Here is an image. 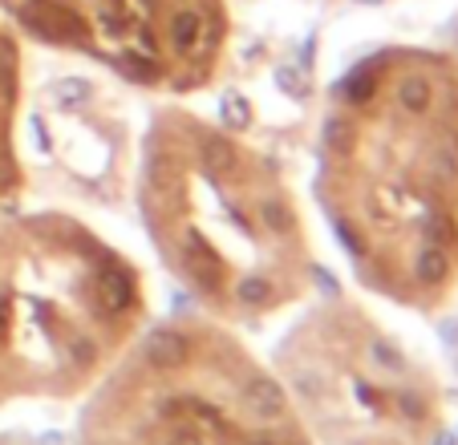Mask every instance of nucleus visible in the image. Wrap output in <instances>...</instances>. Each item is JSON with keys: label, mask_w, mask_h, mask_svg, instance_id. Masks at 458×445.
<instances>
[{"label": "nucleus", "mask_w": 458, "mask_h": 445, "mask_svg": "<svg viewBox=\"0 0 458 445\" xmlns=\"http://www.w3.org/2000/svg\"><path fill=\"white\" fill-rule=\"evenodd\" d=\"M414 275H418V283H426V288H434V283H442L450 275V264H446V256H442L438 248H426V251H418V259H414Z\"/></svg>", "instance_id": "10"}, {"label": "nucleus", "mask_w": 458, "mask_h": 445, "mask_svg": "<svg viewBox=\"0 0 458 445\" xmlns=\"http://www.w3.org/2000/svg\"><path fill=\"white\" fill-rule=\"evenodd\" d=\"M438 340L446 344L450 352L458 348V316H446V320H438Z\"/></svg>", "instance_id": "21"}, {"label": "nucleus", "mask_w": 458, "mask_h": 445, "mask_svg": "<svg viewBox=\"0 0 458 445\" xmlns=\"http://www.w3.org/2000/svg\"><path fill=\"white\" fill-rule=\"evenodd\" d=\"M357 4H381V0H357Z\"/></svg>", "instance_id": "30"}, {"label": "nucleus", "mask_w": 458, "mask_h": 445, "mask_svg": "<svg viewBox=\"0 0 458 445\" xmlns=\"http://www.w3.org/2000/svg\"><path fill=\"white\" fill-rule=\"evenodd\" d=\"M29 25L37 33L53 37V41H65V37H78V17L70 9H57V4H33L29 9Z\"/></svg>", "instance_id": "4"}, {"label": "nucleus", "mask_w": 458, "mask_h": 445, "mask_svg": "<svg viewBox=\"0 0 458 445\" xmlns=\"http://www.w3.org/2000/svg\"><path fill=\"white\" fill-rule=\"evenodd\" d=\"M147 179H150V187H174V179H179V163L174 158H166V155H155L147 163Z\"/></svg>", "instance_id": "15"}, {"label": "nucleus", "mask_w": 458, "mask_h": 445, "mask_svg": "<svg viewBox=\"0 0 458 445\" xmlns=\"http://www.w3.org/2000/svg\"><path fill=\"white\" fill-rule=\"evenodd\" d=\"M333 231H337V239H341V243H345V248H349V251H353V256H361V251H365L361 235H357V231H353V227H349V222H345V219H337V214H333Z\"/></svg>", "instance_id": "20"}, {"label": "nucleus", "mask_w": 458, "mask_h": 445, "mask_svg": "<svg viewBox=\"0 0 458 445\" xmlns=\"http://www.w3.org/2000/svg\"><path fill=\"white\" fill-rule=\"evenodd\" d=\"M434 102V86L422 78V73H410V78L398 81V105L406 113H426Z\"/></svg>", "instance_id": "6"}, {"label": "nucleus", "mask_w": 458, "mask_h": 445, "mask_svg": "<svg viewBox=\"0 0 458 445\" xmlns=\"http://www.w3.org/2000/svg\"><path fill=\"white\" fill-rule=\"evenodd\" d=\"M450 357H454V373H458V348H454V352H450Z\"/></svg>", "instance_id": "31"}, {"label": "nucleus", "mask_w": 458, "mask_h": 445, "mask_svg": "<svg viewBox=\"0 0 458 445\" xmlns=\"http://www.w3.org/2000/svg\"><path fill=\"white\" fill-rule=\"evenodd\" d=\"M248 445H272L268 437H248Z\"/></svg>", "instance_id": "28"}, {"label": "nucleus", "mask_w": 458, "mask_h": 445, "mask_svg": "<svg viewBox=\"0 0 458 445\" xmlns=\"http://www.w3.org/2000/svg\"><path fill=\"white\" fill-rule=\"evenodd\" d=\"M199 158H203V166H208L216 179H227V174H235V166H240V150L232 146V138L227 134H208L203 138Z\"/></svg>", "instance_id": "5"}, {"label": "nucleus", "mask_w": 458, "mask_h": 445, "mask_svg": "<svg viewBox=\"0 0 458 445\" xmlns=\"http://www.w3.org/2000/svg\"><path fill=\"white\" fill-rule=\"evenodd\" d=\"M259 219H264V227L276 235H288L296 222L293 211H288V203H276V198H264V203H259Z\"/></svg>", "instance_id": "14"}, {"label": "nucleus", "mask_w": 458, "mask_h": 445, "mask_svg": "<svg viewBox=\"0 0 458 445\" xmlns=\"http://www.w3.org/2000/svg\"><path fill=\"white\" fill-rule=\"evenodd\" d=\"M166 445H203V437L195 433V429H179V433H171Z\"/></svg>", "instance_id": "24"}, {"label": "nucleus", "mask_w": 458, "mask_h": 445, "mask_svg": "<svg viewBox=\"0 0 458 445\" xmlns=\"http://www.w3.org/2000/svg\"><path fill=\"white\" fill-rule=\"evenodd\" d=\"M219 118H224L227 130H248L251 126V102L232 89V94L219 97Z\"/></svg>", "instance_id": "12"}, {"label": "nucleus", "mask_w": 458, "mask_h": 445, "mask_svg": "<svg viewBox=\"0 0 458 445\" xmlns=\"http://www.w3.org/2000/svg\"><path fill=\"white\" fill-rule=\"evenodd\" d=\"M98 291H102L106 308H114V312L130 308V300H134V288H130V280L122 272H102L98 275Z\"/></svg>", "instance_id": "7"}, {"label": "nucleus", "mask_w": 458, "mask_h": 445, "mask_svg": "<svg viewBox=\"0 0 458 445\" xmlns=\"http://www.w3.org/2000/svg\"><path fill=\"white\" fill-rule=\"evenodd\" d=\"M394 405H398V413H402L406 421H422L426 413H430V409H426V397H422V393H410V389L394 393Z\"/></svg>", "instance_id": "17"}, {"label": "nucleus", "mask_w": 458, "mask_h": 445, "mask_svg": "<svg viewBox=\"0 0 458 445\" xmlns=\"http://www.w3.org/2000/svg\"><path fill=\"white\" fill-rule=\"evenodd\" d=\"M349 142H353V126H349L341 113H333V118L325 122V146H329V150H349Z\"/></svg>", "instance_id": "16"}, {"label": "nucleus", "mask_w": 458, "mask_h": 445, "mask_svg": "<svg viewBox=\"0 0 458 445\" xmlns=\"http://www.w3.org/2000/svg\"><path fill=\"white\" fill-rule=\"evenodd\" d=\"M49 97L61 110H73V105H86L89 97H94V86H89L86 78H61V81H53Z\"/></svg>", "instance_id": "8"}, {"label": "nucleus", "mask_w": 458, "mask_h": 445, "mask_svg": "<svg viewBox=\"0 0 458 445\" xmlns=\"http://www.w3.org/2000/svg\"><path fill=\"white\" fill-rule=\"evenodd\" d=\"M195 41H199V13L195 9H179L171 17V45L179 53L195 49Z\"/></svg>", "instance_id": "9"}, {"label": "nucleus", "mask_w": 458, "mask_h": 445, "mask_svg": "<svg viewBox=\"0 0 458 445\" xmlns=\"http://www.w3.org/2000/svg\"><path fill=\"white\" fill-rule=\"evenodd\" d=\"M182 267H187L203 288H211V291L219 288V256L211 251V243L199 239V235H187V243H182Z\"/></svg>", "instance_id": "3"}, {"label": "nucleus", "mask_w": 458, "mask_h": 445, "mask_svg": "<svg viewBox=\"0 0 458 445\" xmlns=\"http://www.w3.org/2000/svg\"><path fill=\"white\" fill-rule=\"evenodd\" d=\"M276 89L288 94L293 102H309L312 86H309V73L301 65H276Z\"/></svg>", "instance_id": "11"}, {"label": "nucleus", "mask_w": 458, "mask_h": 445, "mask_svg": "<svg viewBox=\"0 0 458 445\" xmlns=\"http://www.w3.org/2000/svg\"><path fill=\"white\" fill-rule=\"evenodd\" d=\"M240 405L256 421H276V417H284V409H288V393H284V385L272 377H251L240 393Z\"/></svg>", "instance_id": "1"}, {"label": "nucleus", "mask_w": 458, "mask_h": 445, "mask_svg": "<svg viewBox=\"0 0 458 445\" xmlns=\"http://www.w3.org/2000/svg\"><path fill=\"white\" fill-rule=\"evenodd\" d=\"M0 332H4V300H0Z\"/></svg>", "instance_id": "29"}, {"label": "nucleus", "mask_w": 458, "mask_h": 445, "mask_svg": "<svg viewBox=\"0 0 458 445\" xmlns=\"http://www.w3.org/2000/svg\"><path fill=\"white\" fill-rule=\"evenodd\" d=\"M369 357H373V360H377V365H386V368H389V373H402V368H406V360H402V357H398V352L389 348V344H386V340H373V344H369Z\"/></svg>", "instance_id": "18"}, {"label": "nucleus", "mask_w": 458, "mask_h": 445, "mask_svg": "<svg viewBox=\"0 0 458 445\" xmlns=\"http://www.w3.org/2000/svg\"><path fill=\"white\" fill-rule=\"evenodd\" d=\"M126 4H134L139 17H150V9H155V0H126Z\"/></svg>", "instance_id": "25"}, {"label": "nucleus", "mask_w": 458, "mask_h": 445, "mask_svg": "<svg viewBox=\"0 0 458 445\" xmlns=\"http://www.w3.org/2000/svg\"><path fill=\"white\" fill-rule=\"evenodd\" d=\"M430 445H458V437H454V433H438Z\"/></svg>", "instance_id": "27"}, {"label": "nucleus", "mask_w": 458, "mask_h": 445, "mask_svg": "<svg viewBox=\"0 0 458 445\" xmlns=\"http://www.w3.org/2000/svg\"><path fill=\"white\" fill-rule=\"evenodd\" d=\"M29 126H33V134H37V150H45V155H49L53 142H49V134H45V122L33 113V122H29Z\"/></svg>", "instance_id": "23"}, {"label": "nucleus", "mask_w": 458, "mask_h": 445, "mask_svg": "<svg viewBox=\"0 0 458 445\" xmlns=\"http://www.w3.org/2000/svg\"><path fill=\"white\" fill-rule=\"evenodd\" d=\"M142 357H147L150 368H163V373H171V368L187 365L191 344H187V336H182L179 328H155V332L147 336V344H142Z\"/></svg>", "instance_id": "2"}, {"label": "nucleus", "mask_w": 458, "mask_h": 445, "mask_svg": "<svg viewBox=\"0 0 458 445\" xmlns=\"http://www.w3.org/2000/svg\"><path fill=\"white\" fill-rule=\"evenodd\" d=\"M357 397H361V405H365V409H373V413L381 409V393H377V389H369V385H365V381H357Z\"/></svg>", "instance_id": "22"}, {"label": "nucleus", "mask_w": 458, "mask_h": 445, "mask_svg": "<svg viewBox=\"0 0 458 445\" xmlns=\"http://www.w3.org/2000/svg\"><path fill=\"white\" fill-rule=\"evenodd\" d=\"M235 296H240L248 308H264V304L272 300V283L264 280V275H243V280L235 283Z\"/></svg>", "instance_id": "13"}, {"label": "nucleus", "mask_w": 458, "mask_h": 445, "mask_svg": "<svg viewBox=\"0 0 458 445\" xmlns=\"http://www.w3.org/2000/svg\"><path fill=\"white\" fill-rule=\"evenodd\" d=\"M296 389H301V397H309V401H320L325 397V381H320V373H296Z\"/></svg>", "instance_id": "19"}, {"label": "nucleus", "mask_w": 458, "mask_h": 445, "mask_svg": "<svg viewBox=\"0 0 458 445\" xmlns=\"http://www.w3.org/2000/svg\"><path fill=\"white\" fill-rule=\"evenodd\" d=\"M312 275H317L320 288H329V291H333V280H329V272H325V267H312Z\"/></svg>", "instance_id": "26"}]
</instances>
